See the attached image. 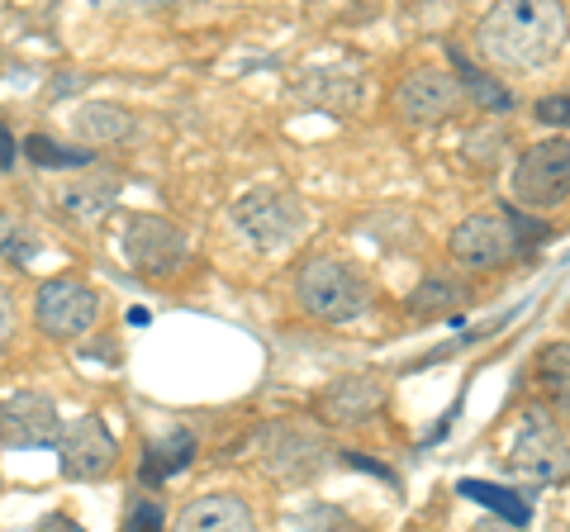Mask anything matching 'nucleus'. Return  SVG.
Segmentation results:
<instances>
[{
    "label": "nucleus",
    "mask_w": 570,
    "mask_h": 532,
    "mask_svg": "<svg viewBox=\"0 0 570 532\" xmlns=\"http://www.w3.org/2000/svg\"><path fill=\"white\" fill-rule=\"evenodd\" d=\"M566 10L551 0H504L480 14L475 48L504 72H542L566 48Z\"/></svg>",
    "instance_id": "obj_1"
},
{
    "label": "nucleus",
    "mask_w": 570,
    "mask_h": 532,
    "mask_svg": "<svg viewBox=\"0 0 570 532\" xmlns=\"http://www.w3.org/2000/svg\"><path fill=\"white\" fill-rule=\"evenodd\" d=\"M542 238H547V228L523 219L519 209H480V215L456 224V234H452L448 247H452V257L461 266H471V272H490V266L519 262Z\"/></svg>",
    "instance_id": "obj_2"
},
{
    "label": "nucleus",
    "mask_w": 570,
    "mask_h": 532,
    "mask_svg": "<svg viewBox=\"0 0 570 532\" xmlns=\"http://www.w3.org/2000/svg\"><path fill=\"white\" fill-rule=\"evenodd\" d=\"M295 299L309 318H324V324H352L371 309V286L362 280V272H352L347 262L337 257H309L295 276Z\"/></svg>",
    "instance_id": "obj_3"
},
{
    "label": "nucleus",
    "mask_w": 570,
    "mask_h": 532,
    "mask_svg": "<svg viewBox=\"0 0 570 532\" xmlns=\"http://www.w3.org/2000/svg\"><path fill=\"white\" fill-rule=\"evenodd\" d=\"M228 219H234V234L243 243H253L257 253H285L291 243L305 238V224H309L299 195L291 190H247L234 200Z\"/></svg>",
    "instance_id": "obj_4"
},
{
    "label": "nucleus",
    "mask_w": 570,
    "mask_h": 532,
    "mask_svg": "<svg viewBox=\"0 0 570 532\" xmlns=\"http://www.w3.org/2000/svg\"><path fill=\"white\" fill-rule=\"evenodd\" d=\"M509 195H513V209H557L570 200V138H542L532 144L519 162L509 171Z\"/></svg>",
    "instance_id": "obj_5"
},
{
    "label": "nucleus",
    "mask_w": 570,
    "mask_h": 532,
    "mask_svg": "<svg viewBox=\"0 0 570 532\" xmlns=\"http://www.w3.org/2000/svg\"><path fill=\"white\" fill-rule=\"evenodd\" d=\"M33 318H39L43 338H58V343L81 338L100 318V295L77 276H52L33 290Z\"/></svg>",
    "instance_id": "obj_6"
},
{
    "label": "nucleus",
    "mask_w": 570,
    "mask_h": 532,
    "mask_svg": "<svg viewBox=\"0 0 570 532\" xmlns=\"http://www.w3.org/2000/svg\"><path fill=\"white\" fill-rule=\"evenodd\" d=\"M504 466L513 475H523V481H532V485H557L570 475V437L557 428V423L532 414L519 428V437H513Z\"/></svg>",
    "instance_id": "obj_7"
},
{
    "label": "nucleus",
    "mask_w": 570,
    "mask_h": 532,
    "mask_svg": "<svg viewBox=\"0 0 570 532\" xmlns=\"http://www.w3.org/2000/svg\"><path fill=\"white\" fill-rule=\"evenodd\" d=\"M119 247H124V257H129L134 272L153 276V280L181 272V262H186V234L171 219H157V215H129L124 219Z\"/></svg>",
    "instance_id": "obj_8"
},
{
    "label": "nucleus",
    "mask_w": 570,
    "mask_h": 532,
    "mask_svg": "<svg viewBox=\"0 0 570 532\" xmlns=\"http://www.w3.org/2000/svg\"><path fill=\"white\" fill-rule=\"evenodd\" d=\"M62 437V418L58 404L39 390H14L0 400V442L10 452H39V447H58Z\"/></svg>",
    "instance_id": "obj_9"
},
{
    "label": "nucleus",
    "mask_w": 570,
    "mask_h": 532,
    "mask_svg": "<svg viewBox=\"0 0 570 532\" xmlns=\"http://www.w3.org/2000/svg\"><path fill=\"white\" fill-rule=\"evenodd\" d=\"M58 456H62V475H67V481H96V475H110L115 456H119V442H115L110 428H105V423L91 414V418L62 423Z\"/></svg>",
    "instance_id": "obj_10"
},
{
    "label": "nucleus",
    "mask_w": 570,
    "mask_h": 532,
    "mask_svg": "<svg viewBox=\"0 0 570 532\" xmlns=\"http://www.w3.org/2000/svg\"><path fill=\"white\" fill-rule=\"evenodd\" d=\"M456 105H461V86L452 72H438V67H419L395 91V110L409 124H438V119H448Z\"/></svg>",
    "instance_id": "obj_11"
},
{
    "label": "nucleus",
    "mask_w": 570,
    "mask_h": 532,
    "mask_svg": "<svg viewBox=\"0 0 570 532\" xmlns=\"http://www.w3.org/2000/svg\"><path fill=\"white\" fill-rule=\"evenodd\" d=\"M171 532H257V519L234 494H200L176 513Z\"/></svg>",
    "instance_id": "obj_12"
},
{
    "label": "nucleus",
    "mask_w": 570,
    "mask_h": 532,
    "mask_svg": "<svg viewBox=\"0 0 570 532\" xmlns=\"http://www.w3.org/2000/svg\"><path fill=\"white\" fill-rule=\"evenodd\" d=\"M262 456H266V471L281 475V481H305L318 466V442L299 428H272Z\"/></svg>",
    "instance_id": "obj_13"
},
{
    "label": "nucleus",
    "mask_w": 570,
    "mask_h": 532,
    "mask_svg": "<svg viewBox=\"0 0 570 532\" xmlns=\"http://www.w3.org/2000/svg\"><path fill=\"white\" fill-rule=\"evenodd\" d=\"M115 195H119V176L100 167V171H86V176H77V181H67L58 190V205L71 219H100L105 209L115 205Z\"/></svg>",
    "instance_id": "obj_14"
},
{
    "label": "nucleus",
    "mask_w": 570,
    "mask_h": 532,
    "mask_svg": "<svg viewBox=\"0 0 570 532\" xmlns=\"http://www.w3.org/2000/svg\"><path fill=\"white\" fill-rule=\"evenodd\" d=\"M381 410V385L376 381H337L328 395H324V414L337 423V428H347V423H362L366 414Z\"/></svg>",
    "instance_id": "obj_15"
},
{
    "label": "nucleus",
    "mask_w": 570,
    "mask_h": 532,
    "mask_svg": "<svg viewBox=\"0 0 570 532\" xmlns=\"http://www.w3.org/2000/svg\"><path fill=\"white\" fill-rule=\"evenodd\" d=\"M532 381H538V395L551 410L570 414V343H551L538 352V366H532Z\"/></svg>",
    "instance_id": "obj_16"
},
{
    "label": "nucleus",
    "mask_w": 570,
    "mask_h": 532,
    "mask_svg": "<svg viewBox=\"0 0 570 532\" xmlns=\"http://www.w3.org/2000/svg\"><path fill=\"white\" fill-rule=\"evenodd\" d=\"M190 456H195V437L186 428H176L171 437H163V442H153V447H148V456H142V481H148V485L171 481L176 471L190 466Z\"/></svg>",
    "instance_id": "obj_17"
},
{
    "label": "nucleus",
    "mask_w": 570,
    "mask_h": 532,
    "mask_svg": "<svg viewBox=\"0 0 570 532\" xmlns=\"http://www.w3.org/2000/svg\"><path fill=\"white\" fill-rule=\"evenodd\" d=\"M77 129L86 138H96V144H119V138H129L134 119L119 110V105H86V110L77 115Z\"/></svg>",
    "instance_id": "obj_18"
},
{
    "label": "nucleus",
    "mask_w": 570,
    "mask_h": 532,
    "mask_svg": "<svg viewBox=\"0 0 570 532\" xmlns=\"http://www.w3.org/2000/svg\"><path fill=\"white\" fill-rule=\"evenodd\" d=\"M448 58H452V67H456V86H461V96H475L480 105H490V110H509V105H513V96L504 91V86H494L485 72H475V67H471L466 58H461L456 48L448 52Z\"/></svg>",
    "instance_id": "obj_19"
},
{
    "label": "nucleus",
    "mask_w": 570,
    "mask_h": 532,
    "mask_svg": "<svg viewBox=\"0 0 570 532\" xmlns=\"http://www.w3.org/2000/svg\"><path fill=\"white\" fill-rule=\"evenodd\" d=\"M24 152H29V162H39V167H48V171H71V167H91V162H96V157L86 152V148L52 144V138H43V134H33L29 144H24Z\"/></svg>",
    "instance_id": "obj_20"
},
{
    "label": "nucleus",
    "mask_w": 570,
    "mask_h": 532,
    "mask_svg": "<svg viewBox=\"0 0 570 532\" xmlns=\"http://www.w3.org/2000/svg\"><path fill=\"white\" fill-rule=\"evenodd\" d=\"M461 299H466V286H456V280H438V276H428L423 286L414 290V299H409V309H414V314H438V309H456Z\"/></svg>",
    "instance_id": "obj_21"
},
{
    "label": "nucleus",
    "mask_w": 570,
    "mask_h": 532,
    "mask_svg": "<svg viewBox=\"0 0 570 532\" xmlns=\"http://www.w3.org/2000/svg\"><path fill=\"white\" fill-rule=\"evenodd\" d=\"M461 494H466V500H480V504L499 509V513H504V519H513V523H528V504L519 500V494L499 490V485H485V481H461Z\"/></svg>",
    "instance_id": "obj_22"
},
{
    "label": "nucleus",
    "mask_w": 570,
    "mask_h": 532,
    "mask_svg": "<svg viewBox=\"0 0 570 532\" xmlns=\"http://www.w3.org/2000/svg\"><path fill=\"white\" fill-rule=\"evenodd\" d=\"M532 115H538V124H547V129H566L570 134V91L542 96L538 105H532Z\"/></svg>",
    "instance_id": "obj_23"
},
{
    "label": "nucleus",
    "mask_w": 570,
    "mask_h": 532,
    "mask_svg": "<svg viewBox=\"0 0 570 532\" xmlns=\"http://www.w3.org/2000/svg\"><path fill=\"white\" fill-rule=\"evenodd\" d=\"M129 532H163V509H157L153 500H142L138 513H134V523H129Z\"/></svg>",
    "instance_id": "obj_24"
},
{
    "label": "nucleus",
    "mask_w": 570,
    "mask_h": 532,
    "mask_svg": "<svg viewBox=\"0 0 570 532\" xmlns=\"http://www.w3.org/2000/svg\"><path fill=\"white\" fill-rule=\"evenodd\" d=\"M14 338V299H10V290L0 286V347H6Z\"/></svg>",
    "instance_id": "obj_25"
},
{
    "label": "nucleus",
    "mask_w": 570,
    "mask_h": 532,
    "mask_svg": "<svg viewBox=\"0 0 570 532\" xmlns=\"http://www.w3.org/2000/svg\"><path fill=\"white\" fill-rule=\"evenodd\" d=\"M33 532H81V528L71 523V519H62V513H52V519H43V523L33 528Z\"/></svg>",
    "instance_id": "obj_26"
},
{
    "label": "nucleus",
    "mask_w": 570,
    "mask_h": 532,
    "mask_svg": "<svg viewBox=\"0 0 570 532\" xmlns=\"http://www.w3.org/2000/svg\"><path fill=\"white\" fill-rule=\"evenodd\" d=\"M10 162H14V138L6 124H0V167H10Z\"/></svg>",
    "instance_id": "obj_27"
}]
</instances>
